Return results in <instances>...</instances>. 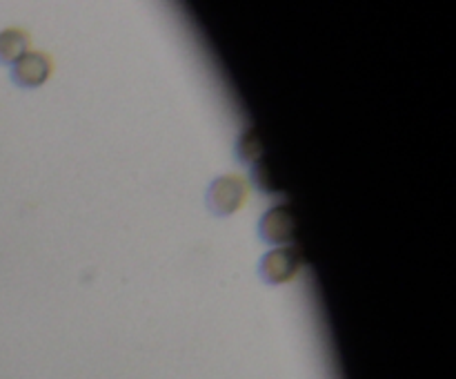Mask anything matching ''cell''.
Segmentation results:
<instances>
[{"mask_svg": "<svg viewBox=\"0 0 456 379\" xmlns=\"http://www.w3.org/2000/svg\"><path fill=\"white\" fill-rule=\"evenodd\" d=\"M53 71V61L45 52H27L12 65V80L18 87H40Z\"/></svg>", "mask_w": 456, "mask_h": 379, "instance_id": "277c9868", "label": "cell"}, {"mask_svg": "<svg viewBox=\"0 0 456 379\" xmlns=\"http://www.w3.org/2000/svg\"><path fill=\"white\" fill-rule=\"evenodd\" d=\"M298 232V221L294 210L288 203H276L265 210V214L258 221V236L265 243L276 245H292L294 236Z\"/></svg>", "mask_w": 456, "mask_h": 379, "instance_id": "3957f363", "label": "cell"}, {"mask_svg": "<svg viewBox=\"0 0 456 379\" xmlns=\"http://www.w3.org/2000/svg\"><path fill=\"white\" fill-rule=\"evenodd\" d=\"M305 266V252L298 245H281L270 250L258 261V275L265 284L283 285L297 279L301 268Z\"/></svg>", "mask_w": 456, "mask_h": 379, "instance_id": "7a4b0ae2", "label": "cell"}, {"mask_svg": "<svg viewBox=\"0 0 456 379\" xmlns=\"http://www.w3.org/2000/svg\"><path fill=\"white\" fill-rule=\"evenodd\" d=\"M234 152H236V161H239V163L252 165V163H256L258 159H263V141H261V136H258V129L254 128V125H249V128H245L243 132L239 134Z\"/></svg>", "mask_w": 456, "mask_h": 379, "instance_id": "8992f818", "label": "cell"}, {"mask_svg": "<svg viewBox=\"0 0 456 379\" xmlns=\"http://www.w3.org/2000/svg\"><path fill=\"white\" fill-rule=\"evenodd\" d=\"M249 177H252V183L256 185L258 192H263V194H279L281 187H279V181H276V172L274 168H272V161L270 159H258L256 163H252V169H249Z\"/></svg>", "mask_w": 456, "mask_h": 379, "instance_id": "52a82bcc", "label": "cell"}, {"mask_svg": "<svg viewBox=\"0 0 456 379\" xmlns=\"http://www.w3.org/2000/svg\"><path fill=\"white\" fill-rule=\"evenodd\" d=\"M31 47V36L25 29L9 27L0 31V62L3 65H13L18 58L25 56Z\"/></svg>", "mask_w": 456, "mask_h": 379, "instance_id": "5b68a950", "label": "cell"}, {"mask_svg": "<svg viewBox=\"0 0 456 379\" xmlns=\"http://www.w3.org/2000/svg\"><path fill=\"white\" fill-rule=\"evenodd\" d=\"M249 196V185L240 174H223L209 183L205 192L208 210L216 217H232L245 205Z\"/></svg>", "mask_w": 456, "mask_h": 379, "instance_id": "6da1fadb", "label": "cell"}]
</instances>
